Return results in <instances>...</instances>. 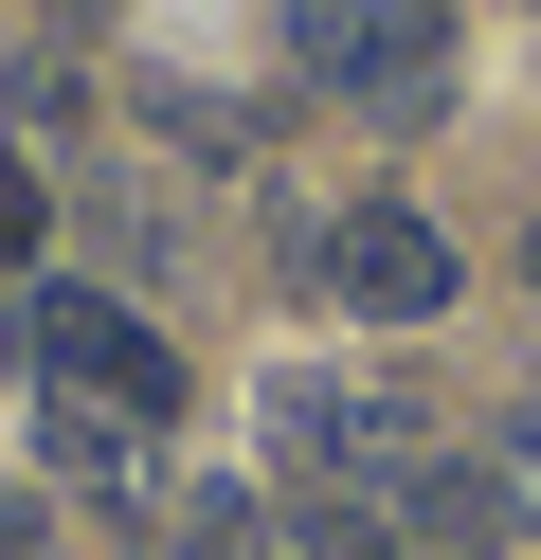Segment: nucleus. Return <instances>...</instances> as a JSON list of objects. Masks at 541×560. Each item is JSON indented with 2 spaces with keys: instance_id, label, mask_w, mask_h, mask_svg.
Returning a JSON list of instances; mask_svg holds the SVG:
<instances>
[{
  "instance_id": "423d86ee",
  "label": "nucleus",
  "mask_w": 541,
  "mask_h": 560,
  "mask_svg": "<svg viewBox=\"0 0 541 560\" xmlns=\"http://www.w3.org/2000/svg\"><path fill=\"white\" fill-rule=\"evenodd\" d=\"M36 235H55V182H36V163H19V145H0V271H19V254H36Z\"/></svg>"
},
{
  "instance_id": "20e7f679",
  "label": "nucleus",
  "mask_w": 541,
  "mask_h": 560,
  "mask_svg": "<svg viewBox=\"0 0 541 560\" xmlns=\"http://www.w3.org/2000/svg\"><path fill=\"white\" fill-rule=\"evenodd\" d=\"M36 452H55L72 488H144V452H163V434L108 416V398H72V380H36Z\"/></svg>"
},
{
  "instance_id": "0eeeda50",
  "label": "nucleus",
  "mask_w": 541,
  "mask_h": 560,
  "mask_svg": "<svg viewBox=\"0 0 541 560\" xmlns=\"http://www.w3.org/2000/svg\"><path fill=\"white\" fill-rule=\"evenodd\" d=\"M0 362H19V307H0Z\"/></svg>"
},
{
  "instance_id": "f03ea898",
  "label": "nucleus",
  "mask_w": 541,
  "mask_h": 560,
  "mask_svg": "<svg viewBox=\"0 0 541 560\" xmlns=\"http://www.w3.org/2000/svg\"><path fill=\"white\" fill-rule=\"evenodd\" d=\"M325 91H361L379 127H415L451 91V19L433 0H325Z\"/></svg>"
},
{
  "instance_id": "39448f33",
  "label": "nucleus",
  "mask_w": 541,
  "mask_h": 560,
  "mask_svg": "<svg viewBox=\"0 0 541 560\" xmlns=\"http://www.w3.org/2000/svg\"><path fill=\"white\" fill-rule=\"evenodd\" d=\"M163 560H271V506H252V488H216V506H180Z\"/></svg>"
},
{
  "instance_id": "7ed1b4c3",
  "label": "nucleus",
  "mask_w": 541,
  "mask_h": 560,
  "mask_svg": "<svg viewBox=\"0 0 541 560\" xmlns=\"http://www.w3.org/2000/svg\"><path fill=\"white\" fill-rule=\"evenodd\" d=\"M325 271H343L361 326H433V307H451V235H433L415 199H361V218L325 235Z\"/></svg>"
},
{
  "instance_id": "6e6552de",
  "label": "nucleus",
  "mask_w": 541,
  "mask_h": 560,
  "mask_svg": "<svg viewBox=\"0 0 541 560\" xmlns=\"http://www.w3.org/2000/svg\"><path fill=\"white\" fill-rule=\"evenodd\" d=\"M524 290H541V235H524Z\"/></svg>"
},
{
  "instance_id": "f257e3e1",
  "label": "nucleus",
  "mask_w": 541,
  "mask_h": 560,
  "mask_svg": "<svg viewBox=\"0 0 541 560\" xmlns=\"http://www.w3.org/2000/svg\"><path fill=\"white\" fill-rule=\"evenodd\" d=\"M36 380H72V398L144 416V434L180 416V362L144 343V307H108V290H55V307H36Z\"/></svg>"
}]
</instances>
